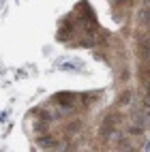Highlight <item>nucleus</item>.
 Masks as SVG:
<instances>
[{"label":"nucleus","mask_w":150,"mask_h":152,"mask_svg":"<svg viewBox=\"0 0 150 152\" xmlns=\"http://www.w3.org/2000/svg\"><path fill=\"white\" fill-rule=\"evenodd\" d=\"M139 24L142 26H150V9H144V11H139Z\"/></svg>","instance_id":"1"},{"label":"nucleus","mask_w":150,"mask_h":152,"mask_svg":"<svg viewBox=\"0 0 150 152\" xmlns=\"http://www.w3.org/2000/svg\"><path fill=\"white\" fill-rule=\"evenodd\" d=\"M146 105L150 107V79L146 82Z\"/></svg>","instance_id":"2"},{"label":"nucleus","mask_w":150,"mask_h":152,"mask_svg":"<svg viewBox=\"0 0 150 152\" xmlns=\"http://www.w3.org/2000/svg\"><path fill=\"white\" fill-rule=\"evenodd\" d=\"M129 101H131V94H129V92H124V94H122V99H120V105H127Z\"/></svg>","instance_id":"3"}]
</instances>
